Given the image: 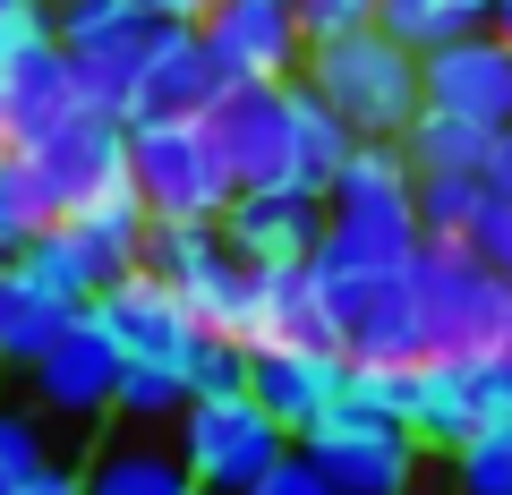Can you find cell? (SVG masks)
Wrapping results in <instances>:
<instances>
[{
  "label": "cell",
  "instance_id": "obj_21",
  "mask_svg": "<svg viewBox=\"0 0 512 495\" xmlns=\"http://www.w3.org/2000/svg\"><path fill=\"white\" fill-rule=\"evenodd\" d=\"M487 146H495V129H478V120H461V111H427V103L402 129L410 171H487Z\"/></svg>",
  "mask_w": 512,
  "mask_h": 495
},
{
  "label": "cell",
  "instance_id": "obj_2",
  "mask_svg": "<svg viewBox=\"0 0 512 495\" xmlns=\"http://www.w3.org/2000/svg\"><path fill=\"white\" fill-rule=\"evenodd\" d=\"M325 239L350 248V257H384V265L419 257L427 222H419V171H410L402 137H359L342 154V171L325 188Z\"/></svg>",
  "mask_w": 512,
  "mask_h": 495
},
{
  "label": "cell",
  "instance_id": "obj_33",
  "mask_svg": "<svg viewBox=\"0 0 512 495\" xmlns=\"http://www.w3.org/2000/svg\"><path fill=\"white\" fill-rule=\"evenodd\" d=\"M137 9H154V18H171V26H197L214 0H137Z\"/></svg>",
  "mask_w": 512,
  "mask_h": 495
},
{
  "label": "cell",
  "instance_id": "obj_16",
  "mask_svg": "<svg viewBox=\"0 0 512 495\" xmlns=\"http://www.w3.org/2000/svg\"><path fill=\"white\" fill-rule=\"evenodd\" d=\"M342 385H350V350H325V342H256L248 350V393L291 427V444Z\"/></svg>",
  "mask_w": 512,
  "mask_h": 495
},
{
  "label": "cell",
  "instance_id": "obj_18",
  "mask_svg": "<svg viewBox=\"0 0 512 495\" xmlns=\"http://www.w3.org/2000/svg\"><path fill=\"white\" fill-rule=\"evenodd\" d=\"M86 495H197V470H188L180 444H163L154 419H120L94 436V461L86 470Z\"/></svg>",
  "mask_w": 512,
  "mask_h": 495
},
{
  "label": "cell",
  "instance_id": "obj_25",
  "mask_svg": "<svg viewBox=\"0 0 512 495\" xmlns=\"http://www.w3.org/2000/svg\"><path fill=\"white\" fill-rule=\"evenodd\" d=\"M478 197H487L478 171H419V222H427V239H461V222L478 214Z\"/></svg>",
  "mask_w": 512,
  "mask_h": 495
},
{
  "label": "cell",
  "instance_id": "obj_35",
  "mask_svg": "<svg viewBox=\"0 0 512 495\" xmlns=\"http://www.w3.org/2000/svg\"><path fill=\"white\" fill-rule=\"evenodd\" d=\"M402 495H444V487H419V478H410V487H402Z\"/></svg>",
  "mask_w": 512,
  "mask_h": 495
},
{
  "label": "cell",
  "instance_id": "obj_34",
  "mask_svg": "<svg viewBox=\"0 0 512 495\" xmlns=\"http://www.w3.org/2000/svg\"><path fill=\"white\" fill-rule=\"evenodd\" d=\"M487 18H495V26H504V35H512V0H487Z\"/></svg>",
  "mask_w": 512,
  "mask_h": 495
},
{
  "label": "cell",
  "instance_id": "obj_3",
  "mask_svg": "<svg viewBox=\"0 0 512 495\" xmlns=\"http://www.w3.org/2000/svg\"><path fill=\"white\" fill-rule=\"evenodd\" d=\"M128 188L146 197L154 222H222L239 180H231V154L214 137V111L128 120Z\"/></svg>",
  "mask_w": 512,
  "mask_h": 495
},
{
  "label": "cell",
  "instance_id": "obj_29",
  "mask_svg": "<svg viewBox=\"0 0 512 495\" xmlns=\"http://www.w3.org/2000/svg\"><path fill=\"white\" fill-rule=\"evenodd\" d=\"M291 9L308 26V43H325V35H350V26H376L384 0H291Z\"/></svg>",
  "mask_w": 512,
  "mask_h": 495
},
{
  "label": "cell",
  "instance_id": "obj_31",
  "mask_svg": "<svg viewBox=\"0 0 512 495\" xmlns=\"http://www.w3.org/2000/svg\"><path fill=\"white\" fill-rule=\"evenodd\" d=\"M9 495H86V478L69 470V461H52V470H35V478H18Z\"/></svg>",
  "mask_w": 512,
  "mask_h": 495
},
{
  "label": "cell",
  "instance_id": "obj_5",
  "mask_svg": "<svg viewBox=\"0 0 512 495\" xmlns=\"http://www.w3.org/2000/svg\"><path fill=\"white\" fill-rule=\"evenodd\" d=\"M410 299H419L427 359L512 350V274L478 265L461 239H419V257H410Z\"/></svg>",
  "mask_w": 512,
  "mask_h": 495
},
{
  "label": "cell",
  "instance_id": "obj_19",
  "mask_svg": "<svg viewBox=\"0 0 512 495\" xmlns=\"http://www.w3.org/2000/svg\"><path fill=\"white\" fill-rule=\"evenodd\" d=\"M86 316V299L52 291V282L35 274V265L0 257V367H35L43 350L60 342V333Z\"/></svg>",
  "mask_w": 512,
  "mask_h": 495
},
{
  "label": "cell",
  "instance_id": "obj_23",
  "mask_svg": "<svg viewBox=\"0 0 512 495\" xmlns=\"http://www.w3.org/2000/svg\"><path fill=\"white\" fill-rule=\"evenodd\" d=\"M453 495H512V419L453 444Z\"/></svg>",
  "mask_w": 512,
  "mask_h": 495
},
{
  "label": "cell",
  "instance_id": "obj_30",
  "mask_svg": "<svg viewBox=\"0 0 512 495\" xmlns=\"http://www.w3.org/2000/svg\"><path fill=\"white\" fill-rule=\"evenodd\" d=\"M248 495H342V487H333V478H325V470H316V461H308V453H299V444H291V453H282L274 470L256 478Z\"/></svg>",
  "mask_w": 512,
  "mask_h": 495
},
{
  "label": "cell",
  "instance_id": "obj_1",
  "mask_svg": "<svg viewBox=\"0 0 512 495\" xmlns=\"http://www.w3.org/2000/svg\"><path fill=\"white\" fill-rule=\"evenodd\" d=\"M214 137L231 154L239 188H316L325 197L342 154L359 146L350 120L308 86V77H256V86H231L214 103Z\"/></svg>",
  "mask_w": 512,
  "mask_h": 495
},
{
  "label": "cell",
  "instance_id": "obj_4",
  "mask_svg": "<svg viewBox=\"0 0 512 495\" xmlns=\"http://www.w3.org/2000/svg\"><path fill=\"white\" fill-rule=\"evenodd\" d=\"M146 239H154V214H146V197L120 180V188H103L94 205L43 222V231L18 248V265H35L52 291H69V299H86V308H94L120 274L146 265Z\"/></svg>",
  "mask_w": 512,
  "mask_h": 495
},
{
  "label": "cell",
  "instance_id": "obj_32",
  "mask_svg": "<svg viewBox=\"0 0 512 495\" xmlns=\"http://www.w3.org/2000/svg\"><path fill=\"white\" fill-rule=\"evenodd\" d=\"M478 180L495 188V197H512V129H495V146H487V171Z\"/></svg>",
  "mask_w": 512,
  "mask_h": 495
},
{
  "label": "cell",
  "instance_id": "obj_38",
  "mask_svg": "<svg viewBox=\"0 0 512 495\" xmlns=\"http://www.w3.org/2000/svg\"><path fill=\"white\" fill-rule=\"evenodd\" d=\"M43 9H60V0H43Z\"/></svg>",
  "mask_w": 512,
  "mask_h": 495
},
{
  "label": "cell",
  "instance_id": "obj_27",
  "mask_svg": "<svg viewBox=\"0 0 512 495\" xmlns=\"http://www.w3.org/2000/svg\"><path fill=\"white\" fill-rule=\"evenodd\" d=\"M180 410H188L180 376H163V367H128V376H120V410H111V419H154V427H163V419H180Z\"/></svg>",
  "mask_w": 512,
  "mask_h": 495
},
{
  "label": "cell",
  "instance_id": "obj_12",
  "mask_svg": "<svg viewBox=\"0 0 512 495\" xmlns=\"http://www.w3.org/2000/svg\"><path fill=\"white\" fill-rule=\"evenodd\" d=\"M94 316H103V333L120 342V359L128 367H163V376H180L188 385V367H197V350H205V316L188 308L180 291H171L154 265H137V274H120L103 299H94Z\"/></svg>",
  "mask_w": 512,
  "mask_h": 495
},
{
  "label": "cell",
  "instance_id": "obj_14",
  "mask_svg": "<svg viewBox=\"0 0 512 495\" xmlns=\"http://www.w3.org/2000/svg\"><path fill=\"white\" fill-rule=\"evenodd\" d=\"M197 35L222 69V94L256 86V77H299L308 69V26H299L291 0H214L197 18Z\"/></svg>",
  "mask_w": 512,
  "mask_h": 495
},
{
  "label": "cell",
  "instance_id": "obj_28",
  "mask_svg": "<svg viewBox=\"0 0 512 495\" xmlns=\"http://www.w3.org/2000/svg\"><path fill=\"white\" fill-rule=\"evenodd\" d=\"M461 248H470L478 265H495V274H512V197H478V214L461 222Z\"/></svg>",
  "mask_w": 512,
  "mask_h": 495
},
{
  "label": "cell",
  "instance_id": "obj_17",
  "mask_svg": "<svg viewBox=\"0 0 512 495\" xmlns=\"http://www.w3.org/2000/svg\"><path fill=\"white\" fill-rule=\"evenodd\" d=\"M222 231H231V248L256 257V265L316 257V248H325V197H316V188H239V197L222 205Z\"/></svg>",
  "mask_w": 512,
  "mask_h": 495
},
{
  "label": "cell",
  "instance_id": "obj_10",
  "mask_svg": "<svg viewBox=\"0 0 512 495\" xmlns=\"http://www.w3.org/2000/svg\"><path fill=\"white\" fill-rule=\"evenodd\" d=\"M9 154L26 163V180L43 188V205H52V222H60V214H77V205H94L103 188L128 180V120L86 94L77 111H60L52 129H35Z\"/></svg>",
  "mask_w": 512,
  "mask_h": 495
},
{
  "label": "cell",
  "instance_id": "obj_15",
  "mask_svg": "<svg viewBox=\"0 0 512 495\" xmlns=\"http://www.w3.org/2000/svg\"><path fill=\"white\" fill-rule=\"evenodd\" d=\"M419 94H427V111H461L478 129H512V35L478 26L461 43L419 52Z\"/></svg>",
  "mask_w": 512,
  "mask_h": 495
},
{
  "label": "cell",
  "instance_id": "obj_11",
  "mask_svg": "<svg viewBox=\"0 0 512 495\" xmlns=\"http://www.w3.org/2000/svg\"><path fill=\"white\" fill-rule=\"evenodd\" d=\"M180 453H188V470H197V487L248 495L256 478L291 453V427L256 402L248 385L239 393H197V402L180 410Z\"/></svg>",
  "mask_w": 512,
  "mask_h": 495
},
{
  "label": "cell",
  "instance_id": "obj_37",
  "mask_svg": "<svg viewBox=\"0 0 512 495\" xmlns=\"http://www.w3.org/2000/svg\"><path fill=\"white\" fill-rule=\"evenodd\" d=\"M0 9H18V0H0Z\"/></svg>",
  "mask_w": 512,
  "mask_h": 495
},
{
  "label": "cell",
  "instance_id": "obj_24",
  "mask_svg": "<svg viewBox=\"0 0 512 495\" xmlns=\"http://www.w3.org/2000/svg\"><path fill=\"white\" fill-rule=\"evenodd\" d=\"M35 470H52V419L26 402H0V495Z\"/></svg>",
  "mask_w": 512,
  "mask_h": 495
},
{
  "label": "cell",
  "instance_id": "obj_8",
  "mask_svg": "<svg viewBox=\"0 0 512 495\" xmlns=\"http://www.w3.org/2000/svg\"><path fill=\"white\" fill-rule=\"evenodd\" d=\"M163 26L171 18L137 9V0H60L52 9V35H60V52H69L77 86L103 111H120V120H128V103H137V86H146L154 52H163Z\"/></svg>",
  "mask_w": 512,
  "mask_h": 495
},
{
  "label": "cell",
  "instance_id": "obj_9",
  "mask_svg": "<svg viewBox=\"0 0 512 495\" xmlns=\"http://www.w3.org/2000/svg\"><path fill=\"white\" fill-rule=\"evenodd\" d=\"M146 265L205 316L214 333L256 350V257H239L222 222H154Z\"/></svg>",
  "mask_w": 512,
  "mask_h": 495
},
{
  "label": "cell",
  "instance_id": "obj_6",
  "mask_svg": "<svg viewBox=\"0 0 512 495\" xmlns=\"http://www.w3.org/2000/svg\"><path fill=\"white\" fill-rule=\"evenodd\" d=\"M299 77L350 120V137H402L427 103L419 94V52L393 43L384 26H350V35L308 43V69Z\"/></svg>",
  "mask_w": 512,
  "mask_h": 495
},
{
  "label": "cell",
  "instance_id": "obj_26",
  "mask_svg": "<svg viewBox=\"0 0 512 495\" xmlns=\"http://www.w3.org/2000/svg\"><path fill=\"white\" fill-rule=\"evenodd\" d=\"M43 222H52V205H43V188L26 180V163L9 146H0V257H18L26 239L43 231Z\"/></svg>",
  "mask_w": 512,
  "mask_h": 495
},
{
  "label": "cell",
  "instance_id": "obj_36",
  "mask_svg": "<svg viewBox=\"0 0 512 495\" xmlns=\"http://www.w3.org/2000/svg\"><path fill=\"white\" fill-rule=\"evenodd\" d=\"M197 495H222V487H197Z\"/></svg>",
  "mask_w": 512,
  "mask_h": 495
},
{
  "label": "cell",
  "instance_id": "obj_20",
  "mask_svg": "<svg viewBox=\"0 0 512 495\" xmlns=\"http://www.w3.org/2000/svg\"><path fill=\"white\" fill-rule=\"evenodd\" d=\"M222 103V69L214 52H205L197 26H163V52H154L146 86H137V103H128V120H163V111H214Z\"/></svg>",
  "mask_w": 512,
  "mask_h": 495
},
{
  "label": "cell",
  "instance_id": "obj_13",
  "mask_svg": "<svg viewBox=\"0 0 512 495\" xmlns=\"http://www.w3.org/2000/svg\"><path fill=\"white\" fill-rule=\"evenodd\" d=\"M120 376H128V359H120V342L103 333V316H94V308L77 316L35 367H26L35 410H43V419H60V427H77V436H94V427L120 410Z\"/></svg>",
  "mask_w": 512,
  "mask_h": 495
},
{
  "label": "cell",
  "instance_id": "obj_22",
  "mask_svg": "<svg viewBox=\"0 0 512 495\" xmlns=\"http://www.w3.org/2000/svg\"><path fill=\"white\" fill-rule=\"evenodd\" d=\"M376 26L393 43H410V52H436V43H461L478 26H495V18H487V0H384Z\"/></svg>",
  "mask_w": 512,
  "mask_h": 495
},
{
  "label": "cell",
  "instance_id": "obj_7",
  "mask_svg": "<svg viewBox=\"0 0 512 495\" xmlns=\"http://www.w3.org/2000/svg\"><path fill=\"white\" fill-rule=\"evenodd\" d=\"M299 453H308L342 495H402L410 478H419L427 444H419V427H410V419H393V410L359 402V393L342 385L308 427H299Z\"/></svg>",
  "mask_w": 512,
  "mask_h": 495
}]
</instances>
